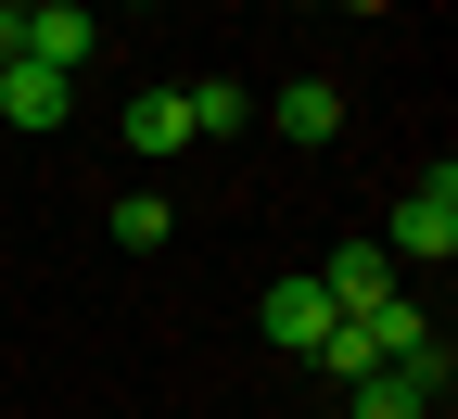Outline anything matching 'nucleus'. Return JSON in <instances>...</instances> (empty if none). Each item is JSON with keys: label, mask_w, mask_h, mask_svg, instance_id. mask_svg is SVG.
Masks as SVG:
<instances>
[{"label": "nucleus", "mask_w": 458, "mask_h": 419, "mask_svg": "<svg viewBox=\"0 0 458 419\" xmlns=\"http://www.w3.org/2000/svg\"><path fill=\"white\" fill-rule=\"evenodd\" d=\"M179 102H191V140H229V128H242V114H255V102L229 89V77H191Z\"/></svg>", "instance_id": "10"}, {"label": "nucleus", "mask_w": 458, "mask_h": 419, "mask_svg": "<svg viewBox=\"0 0 458 419\" xmlns=\"http://www.w3.org/2000/svg\"><path fill=\"white\" fill-rule=\"evenodd\" d=\"M13 51L51 64V77H77L89 51H102V13H89V0H13Z\"/></svg>", "instance_id": "2"}, {"label": "nucleus", "mask_w": 458, "mask_h": 419, "mask_svg": "<svg viewBox=\"0 0 458 419\" xmlns=\"http://www.w3.org/2000/svg\"><path fill=\"white\" fill-rule=\"evenodd\" d=\"M344 13H394V0H344Z\"/></svg>", "instance_id": "11"}, {"label": "nucleus", "mask_w": 458, "mask_h": 419, "mask_svg": "<svg viewBox=\"0 0 458 419\" xmlns=\"http://www.w3.org/2000/svg\"><path fill=\"white\" fill-rule=\"evenodd\" d=\"M357 343H369V356H420V343H433V306H420V292H382V306L357 318Z\"/></svg>", "instance_id": "8"}, {"label": "nucleus", "mask_w": 458, "mask_h": 419, "mask_svg": "<svg viewBox=\"0 0 458 419\" xmlns=\"http://www.w3.org/2000/svg\"><path fill=\"white\" fill-rule=\"evenodd\" d=\"M382 255L394 267H445L458 255V165H433L408 204H394V229H382Z\"/></svg>", "instance_id": "1"}, {"label": "nucleus", "mask_w": 458, "mask_h": 419, "mask_svg": "<svg viewBox=\"0 0 458 419\" xmlns=\"http://www.w3.org/2000/svg\"><path fill=\"white\" fill-rule=\"evenodd\" d=\"M267 128L306 140V153H331V140H344V89H331V77H293V89L267 102Z\"/></svg>", "instance_id": "7"}, {"label": "nucleus", "mask_w": 458, "mask_h": 419, "mask_svg": "<svg viewBox=\"0 0 458 419\" xmlns=\"http://www.w3.org/2000/svg\"><path fill=\"white\" fill-rule=\"evenodd\" d=\"M165 229H179V204H165V191H114V242H128V255H153Z\"/></svg>", "instance_id": "9"}, {"label": "nucleus", "mask_w": 458, "mask_h": 419, "mask_svg": "<svg viewBox=\"0 0 458 419\" xmlns=\"http://www.w3.org/2000/svg\"><path fill=\"white\" fill-rule=\"evenodd\" d=\"M114 128H128L140 165H165V153H191V102H179V89H128V114H114Z\"/></svg>", "instance_id": "6"}, {"label": "nucleus", "mask_w": 458, "mask_h": 419, "mask_svg": "<svg viewBox=\"0 0 458 419\" xmlns=\"http://www.w3.org/2000/svg\"><path fill=\"white\" fill-rule=\"evenodd\" d=\"M255 331H267L280 356H318V343H331V292H318V280H267V306H255Z\"/></svg>", "instance_id": "3"}, {"label": "nucleus", "mask_w": 458, "mask_h": 419, "mask_svg": "<svg viewBox=\"0 0 458 419\" xmlns=\"http://www.w3.org/2000/svg\"><path fill=\"white\" fill-rule=\"evenodd\" d=\"M318 292H331V318H369L382 292H394V255L382 242H331V267H306Z\"/></svg>", "instance_id": "4"}, {"label": "nucleus", "mask_w": 458, "mask_h": 419, "mask_svg": "<svg viewBox=\"0 0 458 419\" xmlns=\"http://www.w3.org/2000/svg\"><path fill=\"white\" fill-rule=\"evenodd\" d=\"M293 13H318V0H293Z\"/></svg>", "instance_id": "12"}, {"label": "nucleus", "mask_w": 458, "mask_h": 419, "mask_svg": "<svg viewBox=\"0 0 458 419\" xmlns=\"http://www.w3.org/2000/svg\"><path fill=\"white\" fill-rule=\"evenodd\" d=\"M0 114H13V128H64V114H77V77H51V64L13 51V64H0Z\"/></svg>", "instance_id": "5"}]
</instances>
